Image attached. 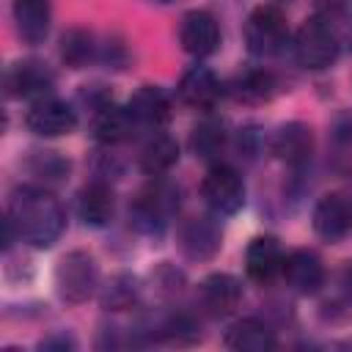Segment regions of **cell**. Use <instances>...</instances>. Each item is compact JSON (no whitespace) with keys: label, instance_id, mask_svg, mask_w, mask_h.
<instances>
[{"label":"cell","instance_id":"obj_1","mask_svg":"<svg viewBox=\"0 0 352 352\" xmlns=\"http://www.w3.org/2000/svg\"><path fill=\"white\" fill-rule=\"evenodd\" d=\"M6 220L14 226L16 236L33 248L55 245L66 226V214H63V206L58 204V198L50 190H41L33 184L16 187L8 195Z\"/></svg>","mask_w":352,"mask_h":352},{"label":"cell","instance_id":"obj_2","mask_svg":"<svg viewBox=\"0 0 352 352\" xmlns=\"http://www.w3.org/2000/svg\"><path fill=\"white\" fill-rule=\"evenodd\" d=\"M176 209H179V190L170 182L157 179L140 190V195L129 206V220L140 234L160 236L168 228V220L173 217Z\"/></svg>","mask_w":352,"mask_h":352},{"label":"cell","instance_id":"obj_3","mask_svg":"<svg viewBox=\"0 0 352 352\" xmlns=\"http://www.w3.org/2000/svg\"><path fill=\"white\" fill-rule=\"evenodd\" d=\"M341 52V41L338 33L333 30V25L324 16H311L300 25V30L294 33V58L300 66L319 72L336 63Z\"/></svg>","mask_w":352,"mask_h":352},{"label":"cell","instance_id":"obj_4","mask_svg":"<svg viewBox=\"0 0 352 352\" xmlns=\"http://www.w3.org/2000/svg\"><path fill=\"white\" fill-rule=\"evenodd\" d=\"M289 41V22L278 6H256L245 19V44L253 55H275Z\"/></svg>","mask_w":352,"mask_h":352},{"label":"cell","instance_id":"obj_5","mask_svg":"<svg viewBox=\"0 0 352 352\" xmlns=\"http://www.w3.org/2000/svg\"><path fill=\"white\" fill-rule=\"evenodd\" d=\"M55 286L66 302H85L99 286V270L91 253L72 250L55 267Z\"/></svg>","mask_w":352,"mask_h":352},{"label":"cell","instance_id":"obj_6","mask_svg":"<svg viewBox=\"0 0 352 352\" xmlns=\"http://www.w3.org/2000/svg\"><path fill=\"white\" fill-rule=\"evenodd\" d=\"M245 182L231 165H212L201 182V198L214 214H236L245 206Z\"/></svg>","mask_w":352,"mask_h":352},{"label":"cell","instance_id":"obj_7","mask_svg":"<svg viewBox=\"0 0 352 352\" xmlns=\"http://www.w3.org/2000/svg\"><path fill=\"white\" fill-rule=\"evenodd\" d=\"M25 124L38 138H63V135L74 132L77 113L66 102H60V99H55L50 94V96H41V99L30 102V110L25 116Z\"/></svg>","mask_w":352,"mask_h":352},{"label":"cell","instance_id":"obj_8","mask_svg":"<svg viewBox=\"0 0 352 352\" xmlns=\"http://www.w3.org/2000/svg\"><path fill=\"white\" fill-rule=\"evenodd\" d=\"M179 44L187 55H195V58H206V55L217 52V47H220L217 19L204 8L187 11L179 22Z\"/></svg>","mask_w":352,"mask_h":352},{"label":"cell","instance_id":"obj_9","mask_svg":"<svg viewBox=\"0 0 352 352\" xmlns=\"http://www.w3.org/2000/svg\"><path fill=\"white\" fill-rule=\"evenodd\" d=\"M314 231L324 242H341L352 231V198L344 192H327L314 206Z\"/></svg>","mask_w":352,"mask_h":352},{"label":"cell","instance_id":"obj_10","mask_svg":"<svg viewBox=\"0 0 352 352\" xmlns=\"http://www.w3.org/2000/svg\"><path fill=\"white\" fill-rule=\"evenodd\" d=\"M179 99L192 110H212L223 96V85L209 66H190L179 80Z\"/></svg>","mask_w":352,"mask_h":352},{"label":"cell","instance_id":"obj_11","mask_svg":"<svg viewBox=\"0 0 352 352\" xmlns=\"http://www.w3.org/2000/svg\"><path fill=\"white\" fill-rule=\"evenodd\" d=\"M270 148L280 162H286L292 168H300L314 154V132L302 121H289V124L275 129V135L270 140Z\"/></svg>","mask_w":352,"mask_h":352},{"label":"cell","instance_id":"obj_12","mask_svg":"<svg viewBox=\"0 0 352 352\" xmlns=\"http://www.w3.org/2000/svg\"><path fill=\"white\" fill-rule=\"evenodd\" d=\"M223 245L220 226L209 217H190L179 228V248L187 258L192 261H206L212 258Z\"/></svg>","mask_w":352,"mask_h":352},{"label":"cell","instance_id":"obj_13","mask_svg":"<svg viewBox=\"0 0 352 352\" xmlns=\"http://www.w3.org/2000/svg\"><path fill=\"white\" fill-rule=\"evenodd\" d=\"M52 82H55L52 72L44 63H36V60H19L6 72L8 94L19 96V99H30V102H36L41 96H50Z\"/></svg>","mask_w":352,"mask_h":352},{"label":"cell","instance_id":"obj_14","mask_svg":"<svg viewBox=\"0 0 352 352\" xmlns=\"http://www.w3.org/2000/svg\"><path fill=\"white\" fill-rule=\"evenodd\" d=\"M283 258L286 256L275 236H256V239H250V245L245 250V272L250 280L267 286L280 275Z\"/></svg>","mask_w":352,"mask_h":352},{"label":"cell","instance_id":"obj_15","mask_svg":"<svg viewBox=\"0 0 352 352\" xmlns=\"http://www.w3.org/2000/svg\"><path fill=\"white\" fill-rule=\"evenodd\" d=\"M280 275L289 283V289H294L297 294H314L324 283V264L314 250L302 248V250H292L283 258Z\"/></svg>","mask_w":352,"mask_h":352},{"label":"cell","instance_id":"obj_16","mask_svg":"<svg viewBox=\"0 0 352 352\" xmlns=\"http://www.w3.org/2000/svg\"><path fill=\"white\" fill-rule=\"evenodd\" d=\"M11 14L25 44H44L52 28V0H14Z\"/></svg>","mask_w":352,"mask_h":352},{"label":"cell","instance_id":"obj_17","mask_svg":"<svg viewBox=\"0 0 352 352\" xmlns=\"http://www.w3.org/2000/svg\"><path fill=\"white\" fill-rule=\"evenodd\" d=\"M198 300L212 316H228L242 300V283L228 272H212L198 286Z\"/></svg>","mask_w":352,"mask_h":352},{"label":"cell","instance_id":"obj_18","mask_svg":"<svg viewBox=\"0 0 352 352\" xmlns=\"http://www.w3.org/2000/svg\"><path fill=\"white\" fill-rule=\"evenodd\" d=\"M126 110H129V116H132V121H135L138 126L160 129V126H165L168 118H170V96H168V91L160 88V85H140V88L132 94Z\"/></svg>","mask_w":352,"mask_h":352},{"label":"cell","instance_id":"obj_19","mask_svg":"<svg viewBox=\"0 0 352 352\" xmlns=\"http://www.w3.org/2000/svg\"><path fill=\"white\" fill-rule=\"evenodd\" d=\"M113 212H116V195L110 190V184L104 182H91L80 190L77 195V217L85 223V226H94V228H102L113 220Z\"/></svg>","mask_w":352,"mask_h":352},{"label":"cell","instance_id":"obj_20","mask_svg":"<svg viewBox=\"0 0 352 352\" xmlns=\"http://www.w3.org/2000/svg\"><path fill=\"white\" fill-rule=\"evenodd\" d=\"M135 121L126 107H116L113 102H104L91 116V135L102 146H116L132 132Z\"/></svg>","mask_w":352,"mask_h":352},{"label":"cell","instance_id":"obj_21","mask_svg":"<svg viewBox=\"0 0 352 352\" xmlns=\"http://www.w3.org/2000/svg\"><path fill=\"white\" fill-rule=\"evenodd\" d=\"M226 346L236 352H267L275 346V336L261 319L248 316L226 330Z\"/></svg>","mask_w":352,"mask_h":352},{"label":"cell","instance_id":"obj_22","mask_svg":"<svg viewBox=\"0 0 352 352\" xmlns=\"http://www.w3.org/2000/svg\"><path fill=\"white\" fill-rule=\"evenodd\" d=\"M138 162L148 176H162L179 162V146H176V140L170 135H162L160 129H154L146 138V143L140 146Z\"/></svg>","mask_w":352,"mask_h":352},{"label":"cell","instance_id":"obj_23","mask_svg":"<svg viewBox=\"0 0 352 352\" xmlns=\"http://www.w3.org/2000/svg\"><path fill=\"white\" fill-rule=\"evenodd\" d=\"M275 77L264 69H248L242 74L234 77L231 82V94L236 102H245V104H261L267 102L272 94H275Z\"/></svg>","mask_w":352,"mask_h":352},{"label":"cell","instance_id":"obj_24","mask_svg":"<svg viewBox=\"0 0 352 352\" xmlns=\"http://www.w3.org/2000/svg\"><path fill=\"white\" fill-rule=\"evenodd\" d=\"M60 58L66 66L72 69H82L88 60L99 58V44L96 38L82 30V28H74V30H66L63 38H60Z\"/></svg>","mask_w":352,"mask_h":352},{"label":"cell","instance_id":"obj_25","mask_svg":"<svg viewBox=\"0 0 352 352\" xmlns=\"http://www.w3.org/2000/svg\"><path fill=\"white\" fill-rule=\"evenodd\" d=\"M226 124L217 121V118H204L192 135H190V148L195 157L201 160H214L223 148H226Z\"/></svg>","mask_w":352,"mask_h":352},{"label":"cell","instance_id":"obj_26","mask_svg":"<svg viewBox=\"0 0 352 352\" xmlns=\"http://www.w3.org/2000/svg\"><path fill=\"white\" fill-rule=\"evenodd\" d=\"M138 280L132 275H113L104 286H102V294H99V302L104 311H126L135 305L138 300Z\"/></svg>","mask_w":352,"mask_h":352},{"label":"cell","instance_id":"obj_27","mask_svg":"<svg viewBox=\"0 0 352 352\" xmlns=\"http://www.w3.org/2000/svg\"><path fill=\"white\" fill-rule=\"evenodd\" d=\"M30 168H33L36 176H41V179H47V182H58V179H63V176L69 173V162H66L58 151H38V154L33 157Z\"/></svg>","mask_w":352,"mask_h":352},{"label":"cell","instance_id":"obj_28","mask_svg":"<svg viewBox=\"0 0 352 352\" xmlns=\"http://www.w3.org/2000/svg\"><path fill=\"white\" fill-rule=\"evenodd\" d=\"M162 333H165V338L173 341V344H192V341L198 338V324H195L190 316L179 314V316L168 319V324L162 327Z\"/></svg>","mask_w":352,"mask_h":352},{"label":"cell","instance_id":"obj_29","mask_svg":"<svg viewBox=\"0 0 352 352\" xmlns=\"http://www.w3.org/2000/svg\"><path fill=\"white\" fill-rule=\"evenodd\" d=\"M126 58H129V52H126V47L121 44V41H107V44H99V60L107 66V69H124V63H126Z\"/></svg>","mask_w":352,"mask_h":352},{"label":"cell","instance_id":"obj_30","mask_svg":"<svg viewBox=\"0 0 352 352\" xmlns=\"http://www.w3.org/2000/svg\"><path fill=\"white\" fill-rule=\"evenodd\" d=\"M52 346H58V349H74V338L60 333V336H52V338L41 341V349H52Z\"/></svg>","mask_w":352,"mask_h":352},{"label":"cell","instance_id":"obj_31","mask_svg":"<svg viewBox=\"0 0 352 352\" xmlns=\"http://www.w3.org/2000/svg\"><path fill=\"white\" fill-rule=\"evenodd\" d=\"M314 3H316V8L324 11V14H338V11L346 6V0H314Z\"/></svg>","mask_w":352,"mask_h":352},{"label":"cell","instance_id":"obj_32","mask_svg":"<svg viewBox=\"0 0 352 352\" xmlns=\"http://www.w3.org/2000/svg\"><path fill=\"white\" fill-rule=\"evenodd\" d=\"M341 286H344V292L352 297V261H346V267H344V272H341Z\"/></svg>","mask_w":352,"mask_h":352},{"label":"cell","instance_id":"obj_33","mask_svg":"<svg viewBox=\"0 0 352 352\" xmlns=\"http://www.w3.org/2000/svg\"><path fill=\"white\" fill-rule=\"evenodd\" d=\"M154 3H162V6H168V3H176V0H154Z\"/></svg>","mask_w":352,"mask_h":352},{"label":"cell","instance_id":"obj_34","mask_svg":"<svg viewBox=\"0 0 352 352\" xmlns=\"http://www.w3.org/2000/svg\"><path fill=\"white\" fill-rule=\"evenodd\" d=\"M346 132H349V140H352V121H349V126H346Z\"/></svg>","mask_w":352,"mask_h":352}]
</instances>
